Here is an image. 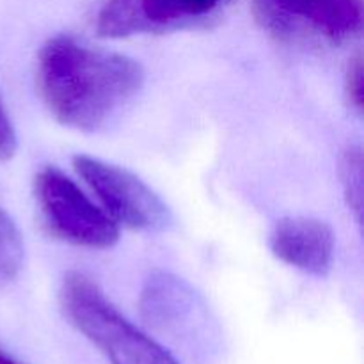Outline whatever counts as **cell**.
Listing matches in <instances>:
<instances>
[{"mask_svg": "<svg viewBox=\"0 0 364 364\" xmlns=\"http://www.w3.org/2000/svg\"><path fill=\"white\" fill-rule=\"evenodd\" d=\"M144 70L132 57L55 36L38 53V85L64 127L96 132L141 91Z\"/></svg>", "mask_w": 364, "mask_h": 364, "instance_id": "obj_1", "label": "cell"}, {"mask_svg": "<svg viewBox=\"0 0 364 364\" xmlns=\"http://www.w3.org/2000/svg\"><path fill=\"white\" fill-rule=\"evenodd\" d=\"M60 306L71 326L100 348L110 364H181L166 347L139 329L82 272H68Z\"/></svg>", "mask_w": 364, "mask_h": 364, "instance_id": "obj_2", "label": "cell"}, {"mask_svg": "<svg viewBox=\"0 0 364 364\" xmlns=\"http://www.w3.org/2000/svg\"><path fill=\"white\" fill-rule=\"evenodd\" d=\"M34 187L43 219L60 240L87 249H109L119 240V226L60 169L43 167Z\"/></svg>", "mask_w": 364, "mask_h": 364, "instance_id": "obj_3", "label": "cell"}, {"mask_svg": "<svg viewBox=\"0 0 364 364\" xmlns=\"http://www.w3.org/2000/svg\"><path fill=\"white\" fill-rule=\"evenodd\" d=\"M73 166L117 226L146 233L169 228V206L137 174L89 155L73 156Z\"/></svg>", "mask_w": 364, "mask_h": 364, "instance_id": "obj_4", "label": "cell"}, {"mask_svg": "<svg viewBox=\"0 0 364 364\" xmlns=\"http://www.w3.org/2000/svg\"><path fill=\"white\" fill-rule=\"evenodd\" d=\"M148 326L188 347H206L212 341V318L205 299L192 284L169 272H153L146 279L139 301Z\"/></svg>", "mask_w": 364, "mask_h": 364, "instance_id": "obj_5", "label": "cell"}, {"mask_svg": "<svg viewBox=\"0 0 364 364\" xmlns=\"http://www.w3.org/2000/svg\"><path fill=\"white\" fill-rule=\"evenodd\" d=\"M269 247L279 262L315 277H326L334 263L333 228L313 217H284L274 224Z\"/></svg>", "mask_w": 364, "mask_h": 364, "instance_id": "obj_6", "label": "cell"}, {"mask_svg": "<svg viewBox=\"0 0 364 364\" xmlns=\"http://www.w3.org/2000/svg\"><path fill=\"white\" fill-rule=\"evenodd\" d=\"M220 2L223 0H139V6L149 31H159L205 16Z\"/></svg>", "mask_w": 364, "mask_h": 364, "instance_id": "obj_7", "label": "cell"}, {"mask_svg": "<svg viewBox=\"0 0 364 364\" xmlns=\"http://www.w3.org/2000/svg\"><path fill=\"white\" fill-rule=\"evenodd\" d=\"M96 31L103 38H128L151 32L142 16L139 0H107L96 18Z\"/></svg>", "mask_w": 364, "mask_h": 364, "instance_id": "obj_8", "label": "cell"}, {"mask_svg": "<svg viewBox=\"0 0 364 364\" xmlns=\"http://www.w3.org/2000/svg\"><path fill=\"white\" fill-rule=\"evenodd\" d=\"M25 245L13 217L0 208V288L16 279L23 267Z\"/></svg>", "mask_w": 364, "mask_h": 364, "instance_id": "obj_9", "label": "cell"}, {"mask_svg": "<svg viewBox=\"0 0 364 364\" xmlns=\"http://www.w3.org/2000/svg\"><path fill=\"white\" fill-rule=\"evenodd\" d=\"M364 160L363 149L359 146H350L341 156L340 174L343 183L345 198H347L348 208L354 212L355 220L361 223L363 205H364Z\"/></svg>", "mask_w": 364, "mask_h": 364, "instance_id": "obj_10", "label": "cell"}, {"mask_svg": "<svg viewBox=\"0 0 364 364\" xmlns=\"http://www.w3.org/2000/svg\"><path fill=\"white\" fill-rule=\"evenodd\" d=\"M347 95L350 100V105L361 112L364 103V64L361 57L352 60L350 66H348Z\"/></svg>", "mask_w": 364, "mask_h": 364, "instance_id": "obj_11", "label": "cell"}, {"mask_svg": "<svg viewBox=\"0 0 364 364\" xmlns=\"http://www.w3.org/2000/svg\"><path fill=\"white\" fill-rule=\"evenodd\" d=\"M18 149L16 132L0 102V160H11Z\"/></svg>", "mask_w": 364, "mask_h": 364, "instance_id": "obj_12", "label": "cell"}, {"mask_svg": "<svg viewBox=\"0 0 364 364\" xmlns=\"http://www.w3.org/2000/svg\"><path fill=\"white\" fill-rule=\"evenodd\" d=\"M0 364H18V363L14 361L13 358H9V355L4 354V352L0 350Z\"/></svg>", "mask_w": 364, "mask_h": 364, "instance_id": "obj_13", "label": "cell"}]
</instances>
